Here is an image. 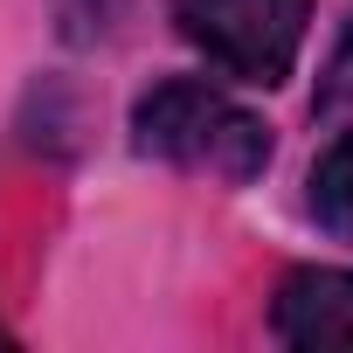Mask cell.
Returning <instances> with one entry per match:
<instances>
[{"mask_svg":"<svg viewBox=\"0 0 353 353\" xmlns=\"http://www.w3.org/2000/svg\"><path fill=\"white\" fill-rule=\"evenodd\" d=\"M132 132H139V152L188 166V173H208L222 188H243L270 166V125L256 111H243L229 90L194 83V77L145 90L132 111Z\"/></svg>","mask_w":353,"mask_h":353,"instance_id":"obj_1","label":"cell"},{"mask_svg":"<svg viewBox=\"0 0 353 353\" xmlns=\"http://www.w3.org/2000/svg\"><path fill=\"white\" fill-rule=\"evenodd\" d=\"M173 21L222 77L270 90L305 49L312 0H173Z\"/></svg>","mask_w":353,"mask_h":353,"instance_id":"obj_2","label":"cell"},{"mask_svg":"<svg viewBox=\"0 0 353 353\" xmlns=\"http://www.w3.org/2000/svg\"><path fill=\"white\" fill-rule=\"evenodd\" d=\"M270 325L284 346H353V270H291Z\"/></svg>","mask_w":353,"mask_h":353,"instance_id":"obj_3","label":"cell"},{"mask_svg":"<svg viewBox=\"0 0 353 353\" xmlns=\"http://www.w3.org/2000/svg\"><path fill=\"white\" fill-rule=\"evenodd\" d=\"M312 215L339 243H353V132H339L312 166Z\"/></svg>","mask_w":353,"mask_h":353,"instance_id":"obj_4","label":"cell"},{"mask_svg":"<svg viewBox=\"0 0 353 353\" xmlns=\"http://www.w3.org/2000/svg\"><path fill=\"white\" fill-rule=\"evenodd\" d=\"M319 111H353V21H346V35H339V49L319 77Z\"/></svg>","mask_w":353,"mask_h":353,"instance_id":"obj_5","label":"cell"}]
</instances>
